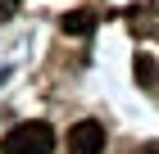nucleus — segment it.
I'll list each match as a JSON object with an SVG mask.
<instances>
[{"instance_id": "obj_1", "label": "nucleus", "mask_w": 159, "mask_h": 154, "mask_svg": "<svg viewBox=\"0 0 159 154\" xmlns=\"http://www.w3.org/2000/svg\"><path fill=\"white\" fill-rule=\"evenodd\" d=\"M55 150V131L50 122H18V127L5 131L0 154H50Z\"/></svg>"}, {"instance_id": "obj_2", "label": "nucleus", "mask_w": 159, "mask_h": 154, "mask_svg": "<svg viewBox=\"0 0 159 154\" xmlns=\"http://www.w3.org/2000/svg\"><path fill=\"white\" fill-rule=\"evenodd\" d=\"M100 150H105V127H100L96 118L73 122V131H68V154H100Z\"/></svg>"}, {"instance_id": "obj_3", "label": "nucleus", "mask_w": 159, "mask_h": 154, "mask_svg": "<svg viewBox=\"0 0 159 154\" xmlns=\"http://www.w3.org/2000/svg\"><path fill=\"white\" fill-rule=\"evenodd\" d=\"M59 27H64L68 36H86L91 27H96V9H73V14H64Z\"/></svg>"}, {"instance_id": "obj_4", "label": "nucleus", "mask_w": 159, "mask_h": 154, "mask_svg": "<svg viewBox=\"0 0 159 154\" xmlns=\"http://www.w3.org/2000/svg\"><path fill=\"white\" fill-rule=\"evenodd\" d=\"M136 82L141 86L155 82V59H150V55H136Z\"/></svg>"}, {"instance_id": "obj_5", "label": "nucleus", "mask_w": 159, "mask_h": 154, "mask_svg": "<svg viewBox=\"0 0 159 154\" xmlns=\"http://www.w3.org/2000/svg\"><path fill=\"white\" fill-rule=\"evenodd\" d=\"M18 5H23V0H0V18H14V14H18Z\"/></svg>"}, {"instance_id": "obj_6", "label": "nucleus", "mask_w": 159, "mask_h": 154, "mask_svg": "<svg viewBox=\"0 0 159 154\" xmlns=\"http://www.w3.org/2000/svg\"><path fill=\"white\" fill-rule=\"evenodd\" d=\"M136 154H159V145H141V150H136Z\"/></svg>"}]
</instances>
